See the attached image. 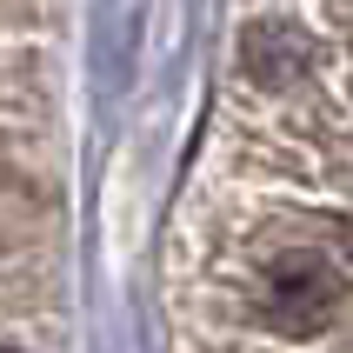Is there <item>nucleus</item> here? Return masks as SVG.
Returning a JSON list of instances; mask_svg holds the SVG:
<instances>
[{
    "instance_id": "f257e3e1",
    "label": "nucleus",
    "mask_w": 353,
    "mask_h": 353,
    "mask_svg": "<svg viewBox=\"0 0 353 353\" xmlns=\"http://www.w3.org/2000/svg\"><path fill=\"white\" fill-rule=\"evenodd\" d=\"M0 353H7V347H0Z\"/></svg>"
}]
</instances>
